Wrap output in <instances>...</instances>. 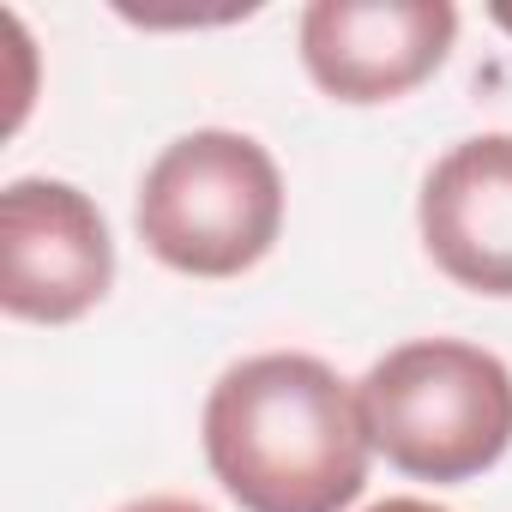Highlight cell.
I'll return each mask as SVG.
<instances>
[{"label": "cell", "mask_w": 512, "mask_h": 512, "mask_svg": "<svg viewBox=\"0 0 512 512\" xmlns=\"http://www.w3.org/2000/svg\"><path fill=\"white\" fill-rule=\"evenodd\" d=\"M458 13L446 0H314L302 61L338 103H392L452 55Z\"/></svg>", "instance_id": "obj_5"}, {"label": "cell", "mask_w": 512, "mask_h": 512, "mask_svg": "<svg viewBox=\"0 0 512 512\" xmlns=\"http://www.w3.org/2000/svg\"><path fill=\"white\" fill-rule=\"evenodd\" d=\"M115 284V241L91 193L25 175L0 193V308L13 320L67 326Z\"/></svg>", "instance_id": "obj_4"}, {"label": "cell", "mask_w": 512, "mask_h": 512, "mask_svg": "<svg viewBox=\"0 0 512 512\" xmlns=\"http://www.w3.org/2000/svg\"><path fill=\"white\" fill-rule=\"evenodd\" d=\"M356 398L374 452L422 482H470L512 446V368L458 338L386 350Z\"/></svg>", "instance_id": "obj_2"}, {"label": "cell", "mask_w": 512, "mask_h": 512, "mask_svg": "<svg viewBox=\"0 0 512 512\" xmlns=\"http://www.w3.org/2000/svg\"><path fill=\"white\" fill-rule=\"evenodd\" d=\"M368 452L362 398L302 350L247 356L205 398V458L241 512H344Z\"/></svg>", "instance_id": "obj_1"}, {"label": "cell", "mask_w": 512, "mask_h": 512, "mask_svg": "<svg viewBox=\"0 0 512 512\" xmlns=\"http://www.w3.org/2000/svg\"><path fill=\"white\" fill-rule=\"evenodd\" d=\"M121 512H211V506H199V500H175V494H151V500H133V506H121Z\"/></svg>", "instance_id": "obj_7"}, {"label": "cell", "mask_w": 512, "mask_h": 512, "mask_svg": "<svg viewBox=\"0 0 512 512\" xmlns=\"http://www.w3.org/2000/svg\"><path fill=\"white\" fill-rule=\"evenodd\" d=\"M368 512H446V506H434V500H410V494H398V500H380V506H368Z\"/></svg>", "instance_id": "obj_8"}, {"label": "cell", "mask_w": 512, "mask_h": 512, "mask_svg": "<svg viewBox=\"0 0 512 512\" xmlns=\"http://www.w3.org/2000/svg\"><path fill=\"white\" fill-rule=\"evenodd\" d=\"M133 223L169 272L241 278L284 229V175L260 139L199 127L145 169Z\"/></svg>", "instance_id": "obj_3"}, {"label": "cell", "mask_w": 512, "mask_h": 512, "mask_svg": "<svg viewBox=\"0 0 512 512\" xmlns=\"http://www.w3.org/2000/svg\"><path fill=\"white\" fill-rule=\"evenodd\" d=\"M416 223L428 260L452 284L512 296V133L452 145L422 181Z\"/></svg>", "instance_id": "obj_6"}, {"label": "cell", "mask_w": 512, "mask_h": 512, "mask_svg": "<svg viewBox=\"0 0 512 512\" xmlns=\"http://www.w3.org/2000/svg\"><path fill=\"white\" fill-rule=\"evenodd\" d=\"M488 19H494L506 37H512V0H494V7H488Z\"/></svg>", "instance_id": "obj_9"}]
</instances>
